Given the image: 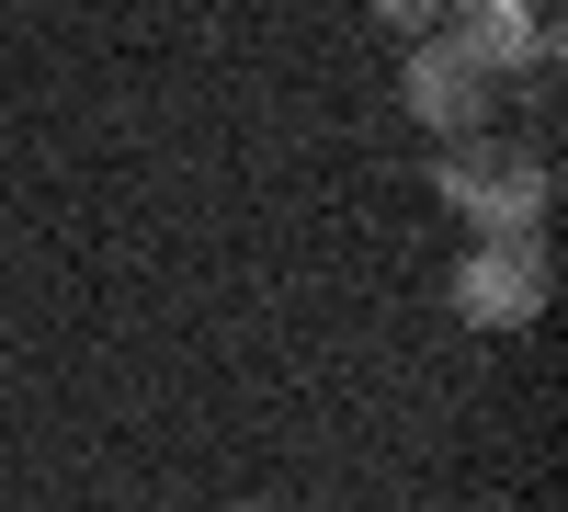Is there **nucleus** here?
<instances>
[{
    "instance_id": "obj_2",
    "label": "nucleus",
    "mask_w": 568,
    "mask_h": 512,
    "mask_svg": "<svg viewBox=\"0 0 568 512\" xmlns=\"http://www.w3.org/2000/svg\"><path fill=\"white\" fill-rule=\"evenodd\" d=\"M398 103H409V126H433V137H489V114H500V80L466 58V46H444V34H420L409 46V69H398Z\"/></svg>"
},
{
    "instance_id": "obj_6",
    "label": "nucleus",
    "mask_w": 568,
    "mask_h": 512,
    "mask_svg": "<svg viewBox=\"0 0 568 512\" xmlns=\"http://www.w3.org/2000/svg\"><path fill=\"white\" fill-rule=\"evenodd\" d=\"M240 512H273V501H240Z\"/></svg>"
},
{
    "instance_id": "obj_4",
    "label": "nucleus",
    "mask_w": 568,
    "mask_h": 512,
    "mask_svg": "<svg viewBox=\"0 0 568 512\" xmlns=\"http://www.w3.org/2000/svg\"><path fill=\"white\" fill-rule=\"evenodd\" d=\"M433 34L466 46L489 80H500V69H535V80L557 69V23L535 12V0H444V23H433Z\"/></svg>"
},
{
    "instance_id": "obj_1",
    "label": "nucleus",
    "mask_w": 568,
    "mask_h": 512,
    "mask_svg": "<svg viewBox=\"0 0 568 512\" xmlns=\"http://www.w3.org/2000/svg\"><path fill=\"white\" fill-rule=\"evenodd\" d=\"M433 194L478 228V240H535V217H546V160L535 149H500V137H444V160H433Z\"/></svg>"
},
{
    "instance_id": "obj_3",
    "label": "nucleus",
    "mask_w": 568,
    "mask_h": 512,
    "mask_svg": "<svg viewBox=\"0 0 568 512\" xmlns=\"http://www.w3.org/2000/svg\"><path fill=\"white\" fill-rule=\"evenodd\" d=\"M455 319L466 331H535L546 319V251L535 240H478L455 262Z\"/></svg>"
},
{
    "instance_id": "obj_5",
    "label": "nucleus",
    "mask_w": 568,
    "mask_h": 512,
    "mask_svg": "<svg viewBox=\"0 0 568 512\" xmlns=\"http://www.w3.org/2000/svg\"><path fill=\"white\" fill-rule=\"evenodd\" d=\"M364 12H375V23H387V34H409V46H420V34H433V23H444V0H364Z\"/></svg>"
}]
</instances>
